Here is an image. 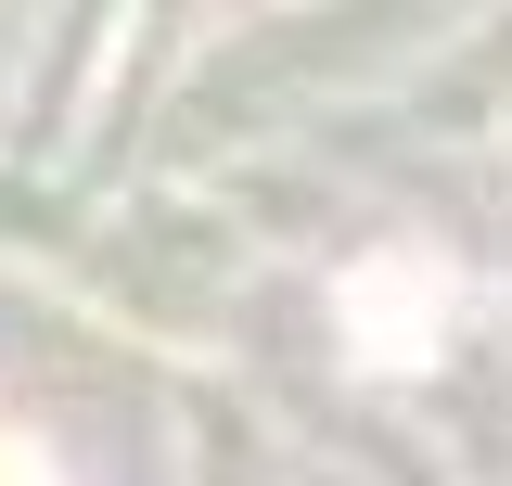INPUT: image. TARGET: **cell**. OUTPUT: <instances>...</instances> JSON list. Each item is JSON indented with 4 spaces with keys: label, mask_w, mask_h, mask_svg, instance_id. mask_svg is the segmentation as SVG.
Masks as SVG:
<instances>
[{
    "label": "cell",
    "mask_w": 512,
    "mask_h": 486,
    "mask_svg": "<svg viewBox=\"0 0 512 486\" xmlns=\"http://www.w3.org/2000/svg\"><path fill=\"white\" fill-rule=\"evenodd\" d=\"M0 486H39V474H26V448H13V435H0Z\"/></svg>",
    "instance_id": "cell-2"
},
{
    "label": "cell",
    "mask_w": 512,
    "mask_h": 486,
    "mask_svg": "<svg viewBox=\"0 0 512 486\" xmlns=\"http://www.w3.org/2000/svg\"><path fill=\"white\" fill-rule=\"evenodd\" d=\"M359 346H372V359H397V346H423V307H436V269H372V282H359Z\"/></svg>",
    "instance_id": "cell-1"
}]
</instances>
